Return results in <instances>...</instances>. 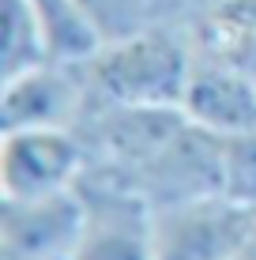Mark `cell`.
<instances>
[{
	"label": "cell",
	"instance_id": "9c48e42d",
	"mask_svg": "<svg viewBox=\"0 0 256 260\" xmlns=\"http://www.w3.org/2000/svg\"><path fill=\"white\" fill-rule=\"evenodd\" d=\"M83 234V204L76 189L4 200L0 196V260H72Z\"/></svg>",
	"mask_w": 256,
	"mask_h": 260
},
{
	"label": "cell",
	"instance_id": "9a60e30c",
	"mask_svg": "<svg viewBox=\"0 0 256 260\" xmlns=\"http://www.w3.org/2000/svg\"><path fill=\"white\" fill-rule=\"evenodd\" d=\"M234 260H241V256H234Z\"/></svg>",
	"mask_w": 256,
	"mask_h": 260
},
{
	"label": "cell",
	"instance_id": "6da1fadb",
	"mask_svg": "<svg viewBox=\"0 0 256 260\" xmlns=\"http://www.w3.org/2000/svg\"><path fill=\"white\" fill-rule=\"evenodd\" d=\"M192 60L196 46L189 19H170L105 42L102 53L83 68L98 102L181 110Z\"/></svg>",
	"mask_w": 256,
	"mask_h": 260
},
{
	"label": "cell",
	"instance_id": "30bf717a",
	"mask_svg": "<svg viewBox=\"0 0 256 260\" xmlns=\"http://www.w3.org/2000/svg\"><path fill=\"white\" fill-rule=\"evenodd\" d=\"M34 15H38L42 53L53 64L83 68L105 46L98 23L83 8V0H34Z\"/></svg>",
	"mask_w": 256,
	"mask_h": 260
},
{
	"label": "cell",
	"instance_id": "ba28073f",
	"mask_svg": "<svg viewBox=\"0 0 256 260\" xmlns=\"http://www.w3.org/2000/svg\"><path fill=\"white\" fill-rule=\"evenodd\" d=\"M181 113L185 121L215 132V136L256 132V76L223 53L196 49Z\"/></svg>",
	"mask_w": 256,
	"mask_h": 260
},
{
	"label": "cell",
	"instance_id": "8fae6325",
	"mask_svg": "<svg viewBox=\"0 0 256 260\" xmlns=\"http://www.w3.org/2000/svg\"><path fill=\"white\" fill-rule=\"evenodd\" d=\"M46 60L34 0H4V79Z\"/></svg>",
	"mask_w": 256,
	"mask_h": 260
},
{
	"label": "cell",
	"instance_id": "7a4b0ae2",
	"mask_svg": "<svg viewBox=\"0 0 256 260\" xmlns=\"http://www.w3.org/2000/svg\"><path fill=\"white\" fill-rule=\"evenodd\" d=\"M76 196L83 234L72 260H155V204L125 174L87 166Z\"/></svg>",
	"mask_w": 256,
	"mask_h": 260
},
{
	"label": "cell",
	"instance_id": "4fadbf2b",
	"mask_svg": "<svg viewBox=\"0 0 256 260\" xmlns=\"http://www.w3.org/2000/svg\"><path fill=\"white\" fill-rule=\"evenodd\" d=\"M241 260H256V211H252V222H249V234H245V245L241 253H237Z\"/></svg>",
	"mask_w": 256,
	"mask_h": 260
},
{
	"label": "cell",
	"instance_id": "8992f818",
	"mask_svg": "<svg viewBox=\"0 0 256 260\" xmlns=\"http://www.w3.org/2000/svg\"><path fill=\"white\" fill-rule=\"evenodd\" d=\"M252 211L226 196L155 211V260H234L245 245Z\"/></svg>",
	"mask_w": 256,
	"mask_h": 260
},
{
	"label": "cell",
	"instance_id": "5b68a950",
	"mask_svg": "<svg viewBox=\"0 0 256 260\" xmlns=\"http://www.w3.org/2000/svg\"><path fill=\"white\" fill-rule=\"evenodd\" d=\"M94 102L87 68L76 64H42L4 79L0 117L4 132L12 128H79Z\"/></svg>",
	"mask_w": 256,
	"mask_h": 260
},
{
	"label": "cell",
	"instance_id": "3957f363",
	"mask_svg": "<svg viewBox=\"0 0 256 260\" xmlns=\"http://www.w3.org/2000/svg\"><path fill=\"white\" fill-rule=\"evenodd\" d=\"M185 124L181 110H158V106H117L94 98L87 117L79 121V140L87 143L91 166L125 174L139 185L147 162L173 140Z\"/></svg>",
	"mask_w": 256,
	"mask_h": 260
},
{
	"label": "cell",
	"instance_id": "277c9868",
	"mask_svg": "<svg viewBox=\"0 0 256 260\" xmlns=\"http://www.w3.org/2000/svg\"><path fill=\"white\" fill-rule=\"evenodd\" d=\"M87 166L91 155L76 128H12L0 143V196L34 200L72 192Z\"/></svg>",
	"mask_w": 256,
	"mask_h": 260
},
{
	"label": "cell",
	"instance_id": "5bb4252c",
	"mask_svg": "<svg viewBox=\"0 0 256 260\" xmlns=\"http://www.w3.org/2000/svg\"><path fill=\"white\" fill-rule=\"evenodd\" d=\"M249 72H252V76H256V60H252V64H249Z\"/></svg>",
	"mask_w": 256,
	"mask_h": 260
},
{
	"label": "cell",
	"instance_id": "52a82bcc",
	"mask_svg": "<svg viewBox=\"0 0 256 260\" xmlns=\"http://www.w3.org/2000/svg\"><path fill=\"white\" fill-rule=\"evenodd\" d=\"M139 192L158 208L223 196V136L185 121L139 174Z\"/></svg>",
	"mask_w": 256,
	"mask_h": 260
},
{
	"label": "cell",
	"instance_id": "7c38bea8",
	"mask_svg": "<svg viewBox=\"0 0 256 260\" xmlns=\"http://www.w3.org/2000/svg\"><path fill=\"white\" fill-rule=\"evenodd\" d=\"M223 196L256 211V132L223 136Z\"/></svg>",
	"mask_w": 256,
	"mask_h": 260
}]
</instances>
